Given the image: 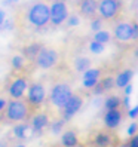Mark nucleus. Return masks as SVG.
Returning a JSON list of instances; mask_svg holds the SVG:
<instances>
[{
    "label": "nucleus",
    "instance_id": "1",
    "mask_svg": "<svg viewBox=\"0 0 138 147\" xmlns=\"http://www.w3.org/2000/svg\"><path fill=\"white\" fill-rule=\"evenodd\" d=\"M13 27L20 31L39 33L49 28V2L30 0L16 6L13 12Z\"/></svg>",
    "mask_w": 138,
    "mask_h": 147
},
{
    "label": "nucleus",
    "instance_id": "2",
    "mask_svg": "<svg viewBox=\"0 0 138 147\" xmlns=\"http://www.w3.org/2000/svg\"><path fill=\"white\" fill-rule=\"evenodd\" d=\"M34 115L33 107L28 101L22 98H9L2 111V122L6 125H18L28 122L30 117Z\"/></svg>",
    "mask_w": 138,
    "mask_h": 147
},
{
    "label": "nucleus",
    "instance_id": "3",
    "mask_svg": "<svg viewBox=\"0 0 138 147\" xmlns=\"http://www.w3.org/2000/svg\"><path fill=\"white\" fill-rule=\"evenodd\" d=\"M71 94H73L71 82L68 79H65V77H63V76H58L52 80V83H50L49 94L46 95V101L59 115V111H61V109L64 107V104L67 102V100L70 98Z\"/></svg>",
    "mask_w": 138,
    "mask_h": 147
},
{
    "label": "nucleus",
    "instance_id": "4",
    "mask_svg": "<svg viewBox=\"0 0 138 147\" xmlns=\"http://www.w3.org/2000/svg\"><path fill=\"white\" fill-rule=\"evenodd\" d=\"M30 83V74L25 71V68L21 70H13L12 74H9L6 82V92L9 98H22L25 97Z\"/></svg>",
    "mask_w": 138,
    "mask_h": 147
},
{
    "label": "nucleus",
    "instance_id": "5",
    "mask_svg": "<svg viewBox=\"0 0 138 147\" xmlns=\"http://www.w3.org/2000/svg\"><path fill=\"white\" fill-rule=\"evenodd\" d=\"M123 3L122 0H98L97 16L102 21L116 22L122 15Z\"/></svg>",
    "mask_w": 138,
    "mask_h": 147
},
{
    "label": "nucleus",
    "instance_id": "6",
    "mask_svg": "<svg viewBox=\"0 0 138 147\" xmlns=\"http://www.w3.org/2000/svg\"><path fill=\"white\" fill-rule=\"evenodd\" d=\"M91 147H119L120 140L114 129L102 128L94 131L89 137V141L86 143Z\"/></svg>",
    "mask_w": 138,
    "mask_h": 147
},
{
    "label": "nucleus",
    "instance_id": "7",
    "mask_svg": "<svg viewBox=\"0 0 138 147\" xmlns=\"http://www.w3.org/2000/svg\"><path fill=\"white\" fill-rule=\"evenodd\" d=\"M70 7L65 0H52L49 3V27H61L65 24Z\"/></svg>",
    "mask_w": 138,
    "mask_h": 147
},
{
    "label": "nucleus",
    "instance_id": "8",
    "mask_svg": "<svg viewBox=\"0 0 138 147\" xmlns=\"http://www.w3.org/2000/svg\"><path fill=\"white\" fill-rule=\"evenodd\" d=\"M58 61H59L58 51L43 45L31 64L36 68H40V70H50V68H54L58 64Z\"/></svg>",
    "mask_w": 138,
    "mask_h": 147
},
{
    "label": "nucleus",
    "instance_id": "9",
    "mask_svg": "<svg viewBox=\"0 0 138 147\" xmlns=\"http://www.w3.org/2000/svg\"><path fill=\"white\" fill-rule=\"evenodd\" d=\"M46 88L42 82H30L27 88V97L25 100L28 101V104L33 107L34 111L42 110V107L46 102Z\"/></svg>",
    "mask_w": 138,
    "mask_h": 147
},
{
    "label": "nucleus",
    "instance_id": "10",
    "mask_svg": "<svg viewBox=\"0 0 138 147\" xmlns=\"http://www.w3.org/2000/svg\"><path fill=\"white\" fill-rule=\"evenodd\" d=\"M85 102V95L79 91H73V94L70 95V98L67 100V102L64 104V107L59 111V116L64 122L70 120L71 117H74V115H77L80 111L82 106Z\"/></svg>",
    "mask_w": 138,
    "mask_h": 147
},
{
    "label": "nucleus",
    "instance_id": "11",
    "mask_svg": "<svg viewBox=\"0 0 138 147\" xmlns=\"http://www.w3.org/2000/svg\"><path fill=\"white\" fill-rule=\"evenodd\" d=\"M113 37L120 43L131 42L132 40V20L128 21L123 18H119L113 27Z\"/></svg>",
    "mask_w": 138,
    "mask_h": 147
},
{
    "label": "nucleus",
    "instance_id": "12",
    "mask_svg": "<svg viewBox=\"0 0 138 147\" xmlns=\"http://www.w3.org/2000/svg\"><path fill=\"white\" fill-rule=\"evenodd\" d=\"M98 0H74V12L80 18L92 20L97 16Z\"/></svg>",
    "mask_w": 138,
    "mask_h": 147
},
{
    "label": "nucleus",
    "instance_id": "13",
    "mask_svg": "<svg viewBox=\"0 0 138 147\" xmlns=\"http://www.w3.org/2000/svg\"><path fill=\"white\" fill-rule=\"evenodd\" d=\"M50 115L48 111H42V110H37L34 111V115L30 117L28 120V125H30V129L33 132H42L43 129H46L49 125H50Z\"/></svg>",
    "mask_w": 138,
    "mask_h": 147
},
{
    "label": "nucleus",
    "instance_id": "14",
    "mask_svg": "<svg viewBox=\"0 0 138 147\" xmlns=\"http://www.w3.org/2000/svg\"><path fill=\"white\" fill-rule=\"evenodd\" d=\"M122 120H123V111H122V109H113V110H107L106 111V116H104L106 128L116 129L120 125Z\"/></svg>",
    "mask_w": 138,
    "mask_h": 147
},
{
    "label": "nucleus",
    "instance_id": "15",
    "mask_svg": "<svg viewBox=\"0 0 138 147\" xmlns=\"http://www.w3.org/2000/svg\"><path fill=\"white\" fill-rule=\"evenodd\" d=\"M101 79V70L100 68H88L83 73V86L88 89H92Z\"/></svg>",
    "mask_w": 138,
    "mask_h": 147
},
{
    "label": "nucleus",
    "instance_id": "16",
    "mask_svg": "<svg viewBox=\"0 0 138 147\" xmlns=\"http://www.w3.org/2000/svg\"><path fill=\"white\" fill-rule=\"evenodd\" d=\"M61 143L65 147H77L79 146V137H77V132L73 131V129H67V131L63 132L61 135Z\"/></svg>",
    "mask_w": 138,
    "mask_h": 147
},
{
    "label": "nucleus",
    "instance_id": "17",
    "mask_svg": "<svg viewBox=\"0 0 138 147\" xmlns=\"http://www.w3.org/2000/svg\"><path fill=\"white\" fill-rule=\"evenodd\" d=\"M43 45L42 43H37V42H34V43H30V45H27L24 49H22V58L24 59H27V61L33 63L34 61V58H36V55L39 54V51Z\"/></svg>",
    "mask_w": 138,
    "mask_h": 147
},
{
    "label": "nucleus",
    "instance_id": "18",
    "mask_svg": "<svg viewBox=\"0 0 138 147\" xmlns=\"http://www.w3.org/2000/svg\"><path fill=\"white\" fill-rule=\"evenodd\" d=\"M132 70H129V68H126V70H122L116 77H114V85L117 86V88L123 89L126 85L131 83V79H132Z\"/></svg>",
    "mask_w": 138,
    "mask_h": 147
},
{
    "label": "nucleus",
    "instance_id": "19",
    "mask_svg": "<svg viewBox=\"0 0 138 147\" xmlns=\"http://www.w3.org/2000/svg\"><path fill=\"white\" fill-rule=\"evenodd\" d=\"M74 68H76V71H79V73H85L88 68H91V59L89 58H86V57H79V58H76V61H74Z\"/></svg>",
    "mask_w": 138,
    "mask_h": 147
},
{
    "label": "nucleus",
    "instance_id": "20",
    "mask_svg": "<svg viewBox=\"0 0 138 147\" xmlns=\"http://www.w3.org/2000/svg\"><path fill=\"white\" fill-rule=\"evenodd\" d=\"M122 106V98L119 95H110L106 100V109L107 110H113V109H120Z\"/></svg>",
    "mask_w": 138,
    "mask_h": 147
},
{
    "label": "nucleus",
    "instance_id": "21",
    "mask_svg": "<svg viewBox=\"0 0 138 147\" xmlns=\"http://www.w3.org/2000/svg\"><path fill=\"white\" fill-rule=\"evenodd\" d=\"M100 85H101V88H102V91H110V89H113L114 88V76H104L102 77L101 76V79H100Z\"/></svg>",
    "mask_w": 138,
    "mask_h": 147
},
{
    "label": "nucleus",
    "instance_id": "22",
    "mask_svg": "<svg viewBox=\"0 0 138 147\" xmlns=\"http://www.w3.org/2000/svg\"><path fill=\"white\" fill-rule=\"evenodd\" d=\"M110 39H111L110 33L106 31V30H100V31H97V33H94V40L98 42V43H102V45L108 43Z\"/></svg>",
    "mask_w": 138,
    "mask_h": 147
},
{
    "label": "nucleus",
    "instance_id": "23",
    "mask_svg": "<svg viewBox=\"0 0 138 147\" xmlns=\"http://www.w3.org/2000/svg\"><path fill=\"white\" fill-rule=\"evenodd\" d=\"M80 24V16L77 15L76 12L73 13H68V18L65 21V25L67 27H76V25H79Z\"/></svg>",
    "mask_w": 138,
    "mask_h": 147
},
{
    "label": "nucleus",
    "instance_id": "24",
    "mask_svg": "<svg viewBox=\"0 0 138 147\" xmlns=\"http://www.w3.org/2000/svg\"><path fill=\"white\" fill-rule=\"evenodd\" d=\"M12 67H13V70H21V68L25 67V59L21 55H15L12 58Z\"/></svg>",
    "mask_w": 138,
    "mask_h": 147
},
{
    "label": "nucleus",
    "instance_id": "25",
    "mask_svg": "<svg viewBox=\"0 0 138 147\" xmlns=\"http://www.w3.org/2000/svg\"><path fill=\"white\" fill-rule=\"evenodd\" d=\"M104 48H106V45H102V43H98V42H95V40H92L91 43H89V49H91V52L92 54H101L102 51H104Z\"/></svg>",
    "mask_w": 138,
    "mask_h": 147
},
{
    "label": "nucleus",
    "instance_id": "26",
    "mask_svg": "<svg viewBox=\"0 0 138 147\" xmlns=\"http://www.w3.org/2000/svg\"><path fill=\"white\" fill-rule=\"evenodd\" d=\"M91 21V30L94 31V33H97V31H100V30H102V20H100L98 16H95V18H92V20H89Z\"/></svg>",
    "mask_w": 138,
    "mask_h": 147
},
{
    "label": "nucleus",
    "instance_id": "27",
    "mask_svg": "<svg viewBox=\"0 0 138 147\" xmlns=\"http://www.w3.org/2000/svg\"><path fill=\"white\" fill-rule=\"evenodd\" d=\"M126 144H128V147H138V131L134 135H131V138L126 141Z\"/></svg>",
    "mask_w": 138,
    "mask_h": 147
},
{
    "label": "nucleus",
    "instance_id": "28",
    "mask_svg": "<svg viewBox=\"0 0 138 147\" xmlns=\"http://www.w3.org/2000/svg\"><path fill=\"white\" fill-rule=\"evenodd\" d=\"M132 40H138V21L132 20Z\"/></svg>",
    "mask_w": 138,
    "mask_h": 147
},
{
    "label": "nucleus",
    "instance_id": "29",
    "mask_svg": "<svg viewBox=\"0 0 138 147\" xmlns=\"http://www.w3.org/2000/svg\"><path fill=\"white\" fill-rule=\"evenodd\" d=\"M137 131H138V125H137V123H132L131 126H129V129H128V134H129V137L134 135Z\"/></svg>",
    "mask_w": 138,
    "mask_h": 147
},
{
    "label": "nucleus",
    "instance_id": "30",
    "mask_svg": "<svg viewBox=\"0 0 138 147\" xmlns=\"http://www.w3.org/2000/svg\"><path fill=\"white\" fill-rule=\"evenodd\" d=\"M5 21H6V13L3 12V9H0V27L3 25Z\"/></svg>",
    "mask_w": 138,
    "mask_h": 147
},
{
    "label": "nucleus",
    "instance_id": "31",
    "mask_svg": "<svg viewBox=\"0 0 138 147\" xmlns=\"http://www.w3.org/2000/svg\"><path fill=\"white\" fill-rule=\"evenodd\" d=\"M6 102H7V100H5V98H0V113L3 111V109H5V106H6Z\"/></svg>",
    "mask_w": 138,
    "mask_h": 147
},
{
    "label": "nucleus",
    "instance_id": "32",
    "mask_svg": "<svg viewBox=\"0 0 138 147\" xmlns=\"http://www.w3.org/2000/svg\"><path fill=\"white\" fill-rule=\"evenodd\" d=\"M129 116H131V117H137L138 116V107H135L134 110L129 111Z\"/></svg>",
    "mask_w": 138,
    "mask_h": 147
},
{
    "label": "nucleus",
    "instance_id": "33",
    "mask_svg": "<svg viewBox=\"0 0 138 147\" xmlns=\"http://www.w3.org/2000/svg\"><path fill=\"white\" fill-rule=\"evenodd\" d=\"M46 147H65V146H63L61 143H52V144H49Z\"/></svg>",
    "mask_w": 138,
    "mask_h": 147
},
{
    "label": "nucleus",
    "instance_id": "34",
    "mask_svg": "<svg viewBox=\"0 0 138 147\" xmlns=\"http://www.w3.org/2000/svg\"><path fill=\"white\" fill-rule=\"evenodd\" d=\"M16 2H18V0H6L7 5H13V3H16Z\"/></svg>",
    "mask_w": 138,
    "mask_h": 147
},
{
    "label": "nucleus",
    "instance_id": "35",
    "mask_svg": "<svg viewBox=\"0 0 138 147\" xmlns=\"http://www.w3.org/2000/svg\"><path fill=\"white\" fill-rule=\"evenodd\" d=\"M85 147H91V146H88V144H86V146H85Z\"/></svg>",
    "mask_w": 138,
    "mask_h": 147
}]
</instances>
